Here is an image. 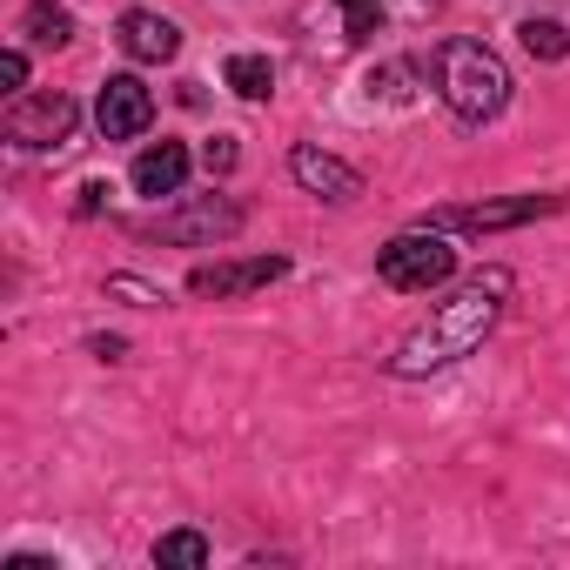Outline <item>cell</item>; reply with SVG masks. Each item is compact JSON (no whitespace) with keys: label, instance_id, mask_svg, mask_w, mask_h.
I'll list each match as a JSON object with an SVG mask.
<instances>
[{"label":"cell","instance_id":"cell-1","mask_svg":"<svg viewBox=\"0 0 570 570\" xmlns=\"http://www.w3.org/2000/svg\"><path fill=\"white\" fill-rule=\"evenodd\" d=\"M510 289H517V275H510V268H476L456 296H443V303L430 309V323H416V330L396 343L390 376L416 383V376H436V370H450V363L476 356V350H483V336L497 330V316H503V296H510Z\"/></svg>","mask_w":570,"mask_h":570},{"label":"cell","instance_id":"cell-2","mask_svg":"<svg viewBox=\"0 0 570 570\" xmlns=\"http://www.w3.org/2000/svg\"><path fill=\"white\" fill-rule=\"evenodd\" d=\"M430 81H436V101H443L463 128L497 121L503 101H510V68H503V55L483 48V41H470V35H450V41L430 48Z\"/></svg>","mask_w":570,"mask_h":570},{"label":"cell","instance_id":"cell-3","mask_svg":"<svg viewBox=\"0 0 570 570\" xmlns=\"http://www.w3.org/2000/svg\"><path fill=\"white\" fill-rule=\"evenodd\" d=\"M376 275L390 282V289H403V296H430V289H443V282L456 275V248L443 242V228H403L396 242H383L376 248Z\"/></svg>","mask_w":570,"mask_h":570},{"label":"cell","instance_id":"cell-4","mask_svg":"<svg viewBox=\"0 0 570 570\" xmlns=\"http://www.w3.org/2000/svg\"><path fill=\"white\" fill-rule=\"evenodd\" d=\"M81 128V101L75 95H21L8 108V121H0V135H8L14 148L28 155H48V148H68Z\"/></svg>","mask_w":570,"mask_h":570},{"label":"cell","instance_id":"cell-5","mask_svg":"<svg viewBox=\"0 0 570 570\" xmlns=\"http://www.w3.org/2000/svg\"><path fill=\"white\" fill-rule=\"evenodd\" d=\"M563 195H510V202H483V208H436L423 215V228H456V235H497V228H523L537 215H557Z\"/></svg>","mask_w":570,"mask_h":570},{"label":"cell","instance_id":"cell-6","mask_svg":"<svg viewBox=\"0 0 570 570\" xmlns=\"http://www.w3.org/2000/svg\"><path fill=\"white\" fill-rule=\"evenodd\" d=\"M235 228H242V208L228 195H195V202L141 222V235H155V242H228Z\"/></svg>","mask_w":570,"mask_h":570},{"label":"cell","instance_id":"cell-7","mask_svg":"<svg viewBox=\"0 0 570 570\" xmlns=\"http://www.w3.org/2000/svg\"><path fill=\"white\" fill-rule=\"evenodd\" d=\"M148 121H155V95L135 75H108L95 95V128L108 141H135V135H148Z\"/></svg>","mask_w":570,"mask_h":570},{"label":"cell","instance_id":"cell-8","mask_svg":"<svg viewBox=\"0 0 570 570\" xmlns=\"http://www.w3.org/2000/svg\"><path fill=\"white\" fill-rule=\"evenodd\" d=\"M282 275H289V262H282V255H248V262H208V268H195V275H188V289L228 303V296L268 289V282H282Z\"/></svg>","mask_w":570,"mask_h":570},{"label":"cell","instance_id":"cell-9","mask_svg":"<svg viewBox=\"0 0 570 570\" xmlns=\"http://www.w3.org/2000/svg\"><path fill=\"white\" fill-rule=\"evenodd\" d=\"M289 175H296L316 202H336V208L363 195V175H356L350 161H336L330 148H316V141H296V148H289Z\"/></svg>","mask_w":570,"mask_h":570},{"label":"cell","instance_id":"cell-10","mask_svg":"<svg viewBox=\"0 0 570 570\" xmlns=\"http://www.w3.org/2000/svg\"><path fill=\"white\" fill-rule=\"evenodd\" d=\"M115 41H121V55H128V61H141V68H155V61H175V55H181V28H175V21H161V14H148V8H128V14H121V28H115Z\"/></svg>","mask_w":570,"mask_h":570},{"label":"cell","instance_id":"cell-11","mask_svg":"<svg viewBox=\"0 0 570 570\" xmlns=\"http://www.w3.org/2000/svg\"><path fill=\"white\" fill-rule=\"evenodd\" d=\"M181 181H188V148L181 141H155V148H141L135 155V188L141 195H181Z\"/></svg>","mask_w":570,"mask_h":570},{"label":"cell","instance_id":"cell-12","mask_svg":"<svg viewBox=\"0 0 570 570\" xmlns=\"http://www.w3.org/2000/svg\"><path fill=\"white\" fill-rule=\"evenodd\" d=\"M21 35L35 48H68L75 41V14L55 8V0H28V8H21Z\"/></svg>","mask_w":570,"mask_h":570},{"label":"cell","instance_id":"cell-13","mask_svg":"<svg viewBox=\"0 0 570 570\" xmlns=\"http://www.w3.org/2000/svg\"><path fill=\"white\" fill-rule=\"evenodd\" d=\"M222 81H228L242 101H268V95H275V61H268V55H228V61H222Z\"/></svg>","mask_w":570,"mask_h":570},{"label":"cell","instance_id":"cell-14","mask_svg":"<svg viewBox=\"0 0 570 570\" xmlns=\"http://www.w3.org/2000/svg\"><path fill=\"white\" fill-rule=\"evenodd\" d=\"M215 550H208V537L202 530H168V537H155V563L161 570H202Z\"/></svg>","mask_w":570,"mask_h":570},{"label":"cell","instance_id":"cell-15","mask_svg":"<svg viewBox=\"0 0 570 570\" xmlns=\"http://www.w3.org/2000/svg\"><path fill=\"white\" fill-rule=\"evenodd\" d=\"M517 41H523V55H530V61H563V55H570V35H563L557 21H537V14L517 28Z\"/></svg>","mask_w":570,"mask_h":570},{"label":"cell","instance_id":"cell-16","mask_svg":"<svg viewBox=\"0 0 570 570\" xmlns=\"http://www.w3.org/2000/svg\"><path fill=\"white\" fill-rule=\"evenodd\" d=\"M343 8V41L350 48H370L376 41V21H383V0H336Z\"/></svg>","mask_w":570,"mask_h":570},{"label":"cell","instance_id":"cell-17","mask_svg":"<svg viewBox=\"0 0 570 570\" xmlns=\"http://www.w3.org/2000/svg\"><path fill=\"white\" fill-rule=\"evenodd\" d=\"M108 289H115V296H135L141 309H161V303H168L161 289H148V282H135V275H108Z\"/></svg>","mask_w":570,"mask_h":570},{"label":"cell","instance_id":"cell-18","mask_svg":"<svg viewBox=\"0 0 570 570\" xmlns=\"http://www.w3.org/2000/svg\"><path fill=\"white\" fill-rule=\"evenodd\" d=\"M235 155H242V148H235V135H215V141L202 148V168H208V175H228V168H235Z\"/></svg>","mask_w":570,"mask_h":570},{"label":"cell","instance_id":"cell-19","mask_svg":"<svg viewBox=\"0 0 570 570\" xmlns=\"http://www.w3.org/2000/svg\"><path fill=\"white\" fill-rule=\"evenodd\" d=\"M0 88H8V95H21V88H28V55H21V48L0 55Z\"/></svg>","mask_w":570,"mask_h":570},{"label":"cell","instance_id":"cell-20","mask_svg":"<svg viewBox=\"0 0 570 570\" xmlns=\"http://www.w3.org/2000/svg\"><path fill=\"white\" fill-rule=\"evenodd\" d=\"M108 195H115L108 181H81V188H75V215H101V208H108Z\"/></svg>","mask_w":570,"mask_h":570},{"label":"cell","instance_id":"cell-21","mask_svg":"<svg viewBox=\"0 0 570 570\" xmlns=\"http://www.w3.org/2000/svg\"><path fill=\"white\" fill-rule=\"evenodd\" d=\"M88 356H101V363H121V356H128V336H88Z\"/></svg>","mask_w":570,"mask_h":570}]
</instances>
